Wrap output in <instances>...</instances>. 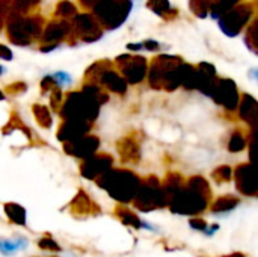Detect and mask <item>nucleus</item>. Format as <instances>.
I'll return each instance as SVG.
<instances>
[{
  "label": "nucleus",
  "mask_w": 258,
  "mask_h": 257,
  "mask_svg": "<svg viewBox=\"0 0 258 257\" xmlns=\"http://www.w3.org/2000/svg\"><path fill=\"white\" fill-rule=\"evenodd\" d=\"M212 192L207 185V182L201 177H194L187 189H178L174 197L169 200L171 211L180 215H195L201 214L207 208V201L210 198Z\"/></svg>",
  "instance_id": "nucleus-1"
},
{
  "label": "nucleus",
  "mask_w": 258,
  "mask_h": 257,
  "mask_svg": "<svg viewBox=\"0 0 258 257\" xmlns=\"http://www.w3.org/2000/svg\"><path fill=\"white\" fill-rule=\"evenodd\" d=\"M98 185L104 188L115 200L128 203L135 198L139 188V180L128 171H110L101 176Z\"/></svg>",
  "instance_id": "nucleus-2"
},
{
  "label": "nucleus",
  "mask_w": 258,
  "mask_h": 257,
  "mask_svg": "<svg viewBox=\"0 0 258 257\" xmlns=\"http://www.w3.org/2000/svg\"><path fill=\"white\" fill-rule=\"evenodd\" d=\"M133 200H135V206L142 212H150L157 208L166 206L165 194L156 179H151L145 182L141 188H138Z\"/></svg>",
  "instance_id": "nucleus-3"
},
{
  "label": "nucleus",
  "mask_w": 258,
  "mask_h": 257,
  "mask_svg": "<svg viewBox=\"0 0 258 257\" xmlns=\"http://www.w3.org/2000/svg\"><path fill=\"white\" fill-rule=\"evenodd\" d=\"M236 182L237 188L245 195H255L257 194V183L249 165H242L236 171Z\"/></svg>",
  "instance_id": "nucleus-4"
},
{
  "label": "nucleus",
  "mask_w": 258,
  "mask_h": 257,
  "mask_svg": "<svg viewBox=\"0 0 258 257\" xmlns=\"http://www.w3.org/2000/svg\"><path fill=\"white\" fill-rule=\"evenodd\" d=\"M110 165V161H104V159H97V161H89L82 167V174L86 179H94L98 174H103Z\"/></svg>",
  "instance_id": "nucleus-5"
},
{
  "label": "nucleus",
  "mask_w": 258,
  "mask_h": 257,
  "mask_svg": "<svg viewBox=\"0 0 258 257\" xmlns=\"http://www.w3.org/2000/svg\"><path fill=\"white\" fill-rule=\"evenodd\" d=\"M5 214L9 218L11 223L18 224V226H24L26 224V211L15 204V203H8L5 204Z\"/></svg>",
  "instance_id": "nucleus-6"
},
{
  "label": "nucleus",
  "mask_w": 258,
  "mask_h": 257,
  "mask_svg": "<svg viewBox=\"0 0 258 257\" xmlns=\"http://www.w3.org/2000/svg\"><path fill=\"white\" fill-rule=\"evenodd\" d=\"M239 204V198L233 197V195H225L221 197L215 201V204L212 206V212L219 214V212H230L233 211L236 206Z\"/></svg>",
  "instance_id": "nucleus-7"
},
{
  "label": "nucleus",
  "mask_w": 258,
  "mask_h": 257,
  "mask_svg": "<svg viewBox=\"0 0 258 257\" xmlns=\"http://www.w3.org/2000/svg\"><path fill=\"white\" fill-rule=\"evenodd\" d=\"M116 215L119 217V220L125 224V226H132L133 229H141V220L133 214V212H130L128 209H125V208H118L116 209Z\"/></svg>",
  "instance_id": "nucleus-8"
},
{
  "label": "nucleus",
  "mask_w": 258,
  "mask_h": 257,
  "mask_svg": "<svg viewBox=\"0 0 258 257\" xmlns=\"http://www.w3.org/2000/svg\"><path fill=\"white\" fill-rule=\"evenodd\" d=\"M23 247H26V241L23 239H15V241L0 239V253L5 256H11Z\"/></svg>",
  "instance_id": "nucleus-9"
},
{
  "label": "nucleus",
  "mask_w": 258,
  "mask_h": 257,
  "mask_svg": "<svg viewBox=\"0 0 258 257\" xmlns=\"http://www.w3.org/2000/svg\"><path fill=\"white\" fill-rule=\"evenodd\" d=\"M82 198H83V201L80 200V197H77V198L73 201L71 206H73L74 212H76V214H92V212H91V206H94L92 201H91L89 198H86L85 194H82Z\"/></svg>",
  "instance_id": "nucleus-10"
},
{
  "label": "nucleus",
  "mask_w": 258,
  "mask_h": 257,
  "mask_svg": "<svg viewBox=\"0 0 258 257\" xmlns=\"http://www.w3.org/2000/svg\"><path fill=\"white\" fill-rule=\"evenodd\" d=\"M38 245H39V248H42V250H48V251H60V247H59V245H57L51 238H42V239H39Z\"/></svg>",
  "instance_id": "nucleus-11"
},
{
  "label": "nucleus",
  "mask_w": 258,
  "mask_h": 257,
  "mask_svg": "<svg viewBox=\"0 0 258 257\" xmlns=\"http://www.w3.org/2000/svg\"><path fill=\"white\" fill-rule=\"evenodd\" d=\"M213 176H215V179H216L218 182H227V180H230V177H231V170H230L228 167H222V168L216 170Z\"/></svg>",
  "instance_id": "nucleus-12"
},
{
  "label": "nucleus",
  "mask_w": 258,
  "mask_h": 257,
  "mask_svg": "<svg viewBox=\"0 0 258 257\" xmlns=\"http://www.w3.org/2000/svg\"><path fill=\"white\" fill-rule=\"evenodd\" d=\"M190 226L192 229L195 230H206L207 229V223L201 218H195V220H190Z\"/></svg>",
  "instance_id": "nucleus-13"
},
{
  "label": "nucleus",
  "mask_w": 258,
  "mask_h": 257,
  "mask_svg": "<svg viewBox=\"0 0 258 257\" xmlns=\"http://www.w3.org/2000/svg\"><path fill=\"white\" fill-rule=\"evenodd\" d=\"M224 257H245L242 253H233V254H228V256H224Z\"/></svg>",
  "instance_id": "nucleus-14"
}]
</instances>
